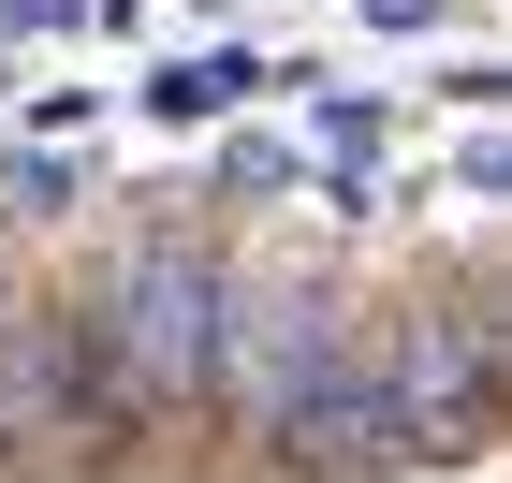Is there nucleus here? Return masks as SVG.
<instances>
[{
	"instance_id": "nucleus-1",
	"label": "nucleus",
	"mask_w": 512,
	"mask_h": 483,
	"mask_svg": "<svg viewBox=\"0 0 512 483\" xmlns=\"http://www.w3.org/2000/svg\"><path fill=\"white\" fill-rule=\"evenodd\" d=\"M147 220L103 235L59 322H74V396H88V469H132L176 425H205V308H220V264L235 249L205 235L176 191H132Z\"/></svg>"
},
{
	"instance_id": "nucleus-2",
	"label": "nucleus",
	"mask_w": 512,
	"mask_h": 483,
	"mask_svg": "<svg viewBox=\"0 0 512 483\" xmlns=\"http://www.w3.org/2000/svg\"><path fill=\"white\" fill-rule=\"evenodd\" d=\"M366 352V293L322 249H235L220 308H205V425H235L249 454L293 440V410Z\"/></svg>"
},
{
	"instance_id": "nucleus-3",
	"label": "nucleus",
	"mask_w": 512,
	"mask_h": 483,
	"mask_svg": "<svg viewBox=\"0 0 512 483\" xmlns=\"http://www.w3.org/2000/svg\"><path fill=\"white\" fill-rule=\"evenodd\" d=\"M366 366H381L410 454H483L498 440V279L454 264V279L366 293Z\"/></svg>"
},
{
	"instance_id": "nucleus-4",
	"label": "nucleus",
	"mask_w": 512,
	"mask_h": 483,
	"mask_svg": "<svg viewBox=\"0 0 512 483\" xmlns=\"http://www.w3.org/2000/svg\"><path fill=\"white\" fill-rule=\"evenodd\" d=\"M0 469H88V396H74L59 279H15V308H0Z\"/></svg>"
},
{
	"instance_id": "nucleus-5",
	"label": "nucleus",
	"mask_w": 512,
	"mask_h": 483,
	"mask_svg": "<svg viewBox=\"0 0 512 483\" xmlns=\"http://www.w3.org/2000/svg\"><path fill=\"white\" fill-rule=\"evenodd\" d=\"M220 191H235V205H278V191H293V147L235 132V147H220Z\"/></svg>"
},
{
	"instance_id": "nucleus-6",
	"label": "nucleus",
	"mask_w": 512,
	"mask_h": 483,
	"mask_svg": "<svg viewBox=\"0 0 512 483\" xmlns=\"http://www.w3.org/2000/svg\"><path fill=\"white\" fill-rule=\"evenodd\" d=\"M0 205H15V220H59V205H88V191H74V161H15Z\"/></svg>"
},
{
	"instance_id": "nucleus-7",
	"label": "nucleus",
	"mask_w": 512,
	"mask_h": 483,
	"mask_svg": "<svg viewBox=\"0 0 512 483\" xmlns=\"http://www.w3.org/2000/svg\"><path fill=\"white\" fill-rule=\"evenodd\" d=\"M15 279H30V220L0 205V308H15Z\"/></svg>"
},
{
	"instance_id": "nucleus-8",
	"label": "nucleus",
	"mask_w": 512,
	"mask_h": 483,
	"mask_svg": "<svg viewBox=\"0 0 512 483\" xmlns=\"http://www.w3.org/2000/svg\"><path fill=\"white\" fill-rule=\"evenodd\" d=\"M454 0H366V30H439Z\"/></svg>"
},
{
	"instance_id": "nucleus-9",
	"label": "nucleus",
	"mask_w": 512,
	"mask_h": 483,
	"mask_svg": "<svg viewBox=\"0 0 512 483\" xmlns=\"http://www.w3.org/2000/svg\"><path fill=\"white\" fill-rule=\"evenodd\" d=\"M0 118H15V74H0Z\"/></svg>"
}]
</instances>
